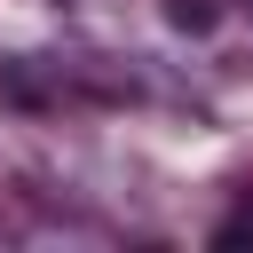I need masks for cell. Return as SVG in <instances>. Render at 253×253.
Listing matches in <instances>:
<instances>
[]
</instances>
